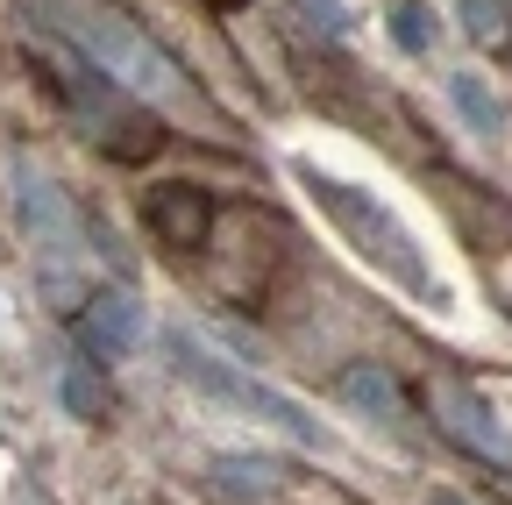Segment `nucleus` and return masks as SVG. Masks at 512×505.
Wrapping results in <instances>:
<instances>
[{
    "label": "nucleus",
    "instance_id": "1",
    "mask_svg": "<svg viewBox=\"0 0 512 505\" xmlns=\"http://www.w3.org/2000/svg\"><path fill=\"white\" fill-rule=\"evenodd\" d=\"M299 178L313 185V200L328 207V214H335V221H342V228H349L356 242H363V257H370V264H384V271H392V278H399L406 292H420V299H441V285L427 278V264H420V249H413V235H406V228H399L392 214H384L377 200L349 193V185H335V178H320L313 164H306Z\"/></svg>",
    "mask_w": 512,
    "mask_h": 505
},
{
    "label": "nucleus",
    "instance_id": "2",
    "mask_svg": "<svg viewBox=\"0 0 512 505\" xmlns=\"http://www.w3.org/2000/svg\"><path fill=\"white\" fill-rule=\"evenodd\" d=\"M72 29L86 36V50L100 57V65H114L128 86H178L171 57H157V50H150V36H143L136 22H121V15H107V8H79V22H72Z\"/></svg>",
    "mask_w": 512,
    "mask_h": 505
},
{
    "label": "nucleus",
    "instance_id": "3",
    "mask_svg": "<svg viewBox=\"0 0 512 505\" xmlns=\"http://www.w3.org/2000/svg\"><path fill=\"white\" fill-rule=\"evenodd\" d=\"M150 228L164 235V249H200L207 242V193L192 185H164L150 200Z\"/></svg>",
    "mask_w": 512,
    "mask_h": 505
},
{
    "label": "nucleus",
    "instance_id": "4",
    "mask_svg": "<svg viewBox=\"0 0 512 505\" xmlns=\"http://www.w3.org/2000/svg\"><path fill=\"white\" fill-rule=\"evenodd\" d=\"M86 335H93V349H128V335H136V306L128 299H93V321H86Z\"/></svg>",
    "mask_w": 512,
    "mask_h": 505
},
{
    "label": "nucleus",
    "instance_id": "5",
    "mask_svg": "<svg viewBox=\"0 0 512 505\" xmlns=\"http://www.w3.org/2000/svg\"><path fill=\"white\" fill-rule=\"evenodd\" d=\"M392 36H399V50H427V8L399 0V8H392Z\"/></svg>",
    "mask_w": 512,
    "mask_h": 505
},
{
    "label": "nucleus",
    "instance_id": "6",
    "mask_svg": "<svg viewBox=\"0 0 512 505\" xmlns=\"http://www.w3.org/2000/svg\"><path fill=\"white\" fill-rule=\"evenodd\" d=\"M463 15H470V29L484 36V43H505L512 29H505V8H498V0H463Z\"/></svg>",
    "mask_w": 512,
    "mask_h": 505
},
{
    "label": "nucleus",
    "instance_id": "7",
    "mask_svg": "<svg viewBox=\"0 0 512 505\" xmlns=\"http://www.w3.org/2000/svg\"><path fill=\"white\" fill-rule=\"evenodd\" d=\"M456 107H463V114L477 121V129H498V107H491V100L477 93V79H456Z\"/></svg>",
    "mask_w": 512,
    "mask_h": 505
}]
</instances>
